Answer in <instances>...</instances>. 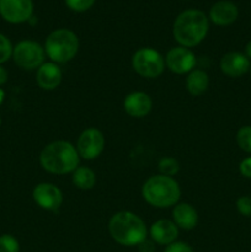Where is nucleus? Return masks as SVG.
I'll return each instance as SVG.
<instances>
[{
	"label": "nucleus",
	"instance_id": "1",
	"mask_svg": "<svg viewBox=\"0 0 251 252\" xmlns=\"http://www.w3.org/2000/svg\"><path fill=\"white\" fill-rule=\"evenodd\" d=\"M209 30V19L201 10H185L175 19L172 26L174 38L180 46L192 48L206 38Z\"/></svg>",
	"mask_w": 251,
	"mask_h": 252
},
{
	"label": "nucleus",
	"instance_id": "2",
	"mask_svg": "<svg viewBox=\"0 0 251 252\" xmlns=\"http://www.w3.org/2000/svg\"><path fill=\"white\" fill-rule=\"evenodd\" d=\"M80 157L76 148L66 140H54L42 149L39 164L44 171L54 175L73 174L79 167Z\"/></svg>",
	"mask_w": 251,
	"mask_h": 252
},
{
	"label": "nucleus",
	"instance_id": "3",
	"mask_svg": "<svg viewBox=\"0 0 251 252\" xmlns=\"http://www.w3.org/2000/svg\"><path fill=\"white\" fill-rule=\"evenodd\" d=\"M108 233L117 244L123 246H138L148 236V228L138 214L121 211L108 220Z\"/></svg>",
	"mask_w": 251,
	"mask_h": 252
},
{
	"label": "nucleus",
	"instance_id": "4",
	"mask_svg": "<svg viewBox=\"0 0 251 252\" xmlns=\"http://www.w3.org/2000/svg\"><path fill=\"white\" fill-rule=\"evenodd\" d=\"M142 197L155 208H170L179 203L181 189L174 177L161 174L154 175L143 184Z\"/></svg>",
	"mask_w": 251,
	"mask_h": 252
},
{
	"label": "nucleus",
	"instance_id": "5",
	"mask_svg": "<svg viewBox=\"0 0 251 252\" xmlns=\"http://www.w3.org/2000/svg\"><path fill=\"white\" fill-rule=\"evenodd\" d=\"M46 56L56 64L73 61L79 51V38L69 29H57L48 34L44 42Z\"/></svg>",
	"mask_w": 251,
	"mask_h": 252
},
{
	"label": "nucleus",
	"instance_id": "6",
	"mask_svg": "<svg viewBox=\"0 0 251 252\" xmlns=\"http://www.w3.org/2000/svg\"><path fill=\"white\" fill-rule=\"evenodd\" d=\"M132 68L142 78L157 79L164 73L166 65L160 52L152 47H142L133 54Z\"/></svg>",
	"mask_w": 251,
	"mask_h": 252
},
{
	"label": "nucleus",
	"instance_id": "7",
	"mask_svg": "<svg viewBox=\"0 0 251 252\" xmlns=\"http://www.w3.org/2000/svg\"><path fill=\"white\" fill-rule=\"evenodd\" d=\"M44 47L31 39L19 42L12 49V59L19 68L24 70H34L44 63Z\"/></svg>",
	"mask_w": 251,
	"mask_h": 252
},
{
	"label": "nucleus",
	"instance_id": "8",
	"mask_svg": "<svg viewBox=\"0 0 251 252\" xmlns=\"http://www.w3.org/2000/svg\"><path fill=\"white\" fill-rule=\"evenodd\" d=\"M105 135L97 128H86L80 133L76 142V150L81 159L95 160L105 149Z\"/></svg>",
	"mask_w": 251,
	"mask_h": 252
},
{
	"label": "nucleus",
	"instance_id": "9",
	"mask_svg": "<svg viewBox=\"0 0 251 252\" xmlns=\"http://www.w3.org/2000/svg\"><path fill=\"white\" fill-rule=\"evenodd\" d=\"M196 54L191 51V48L182 46L174 47L165 56L166 68L177 75L191 73L196 66Z\"/></svg>",
	"mask_w": 251,
	"mask_h": 252
},
{
	"label": "nucleus",
	"instance_id": "10",
	"mask_svg": "<svg viewBox=\"0 0 251 252\" xmlns=\"http://www.w3.org/2000/svg\"><path fill=\"white\" fill-rule=\"evenodd\" d=\"M32 198L39 208L48 212H57L63 203V193L61 189L51 182H41L36 185L32 192Z\"/></svg>",
	"mask_w": 251,
	"mask_h": 252
},
{
	"label": "nucleus",
	"instance_id": "11",
	"mask_svg": "<svg viewBox=\"0 0 251 252\" xmlns=\"http://www.w3.org/2000/svg\"><path fill=\"white\" fill-rule=\"evenodd\" d=\"M0 15L10 24H22L33 16L32 0H0Z\"/></svg>",
	"mask_w": 251,
	"mask_h": 252
},
{
	"label": "nucleus",
	"instance_id": "12",
	"mask_svg": "<svg viewBox=\"0 0 251 252\" xmlns=\"http://www.w3.org/2000/svg\"><path fill=\"white\" fill-rule=\"evenodd\" d=\"M250 59L240 52H228L221 57L219 68L229 78H240L250 70Z\"/></svg>",
	"mask_w": 251,
	"mask_h": 252
},
{
	"label": "nucleus",
	"instance_id": "13",
	"mask_svg": "<svg viewBox=\"0 0 251 252\" xmlns=\"http://www.w3.org/2000/svg\"><path fill=\"white\" fill-rule=\"evenodd\" d=\"M152 107V97L143 91H133L128 94L123 101V108L126 113L134 118H143L149 115Z\"/></svg>",
	"mask_w": 251,
	"mask_h": 252
},
{
	"label": "nucleus",
	"instance_id": "14",
	"mask_svg": "<svg viewBox=\"0 0 251 252\" xmlns=\"http://www.w3.org/2000/svg\"><path fill=\"white\" fill-rule=\"evenodd\" d=\"M150 239L159 245H170L179 236V228L170 219H159L150 225Z\"/></svg>",
	"mask_w": 251,
	"mask_h": 252
},
{
	"label": "nucleus",
	"instance_id": "15",
	"mask_svg": "<svg viewBox=\"0 0 251 252\" xmlns=\"http://www.w3.org/2000/svg\"><path fill=\"white\" fill-rule=\"evenodd\" d=\"M62 74L61 68L58 64L53 63V62H44L38 69H37L36 74V81L37 85L42 89V90L51 91L58 88L62 83Z\"/></svg>",
	"mask_w": 251,
	"mask_h": 252
},
{
	"label": "nucleus",
	"instance_id": "16",
	"mask_svg": "<svg viewBox=\"0 0 251 252\" xmlns=\"http://www.w3.org/2000/svg\"><path fill=\"white\" fill-rule=\"evenodd\" d=\"M239 16V9L234 2L220 0L209 10L208 19L217 26H228L234 24Z\"/></svg>",
	"mask_w": 251,
	"mask_h": 252
},
{
	"label": "nucleus",
	"instance_id": "17",
	"mask_svg": "<svg viewBox=\"0 0 251 252\" xmlns=\"http://www.w3.org/2000/svg\"><path fill=\"white\" fill-rule=\"evenodd\" d=\"M172 221L182 230H192L198 223V213L192 204L182 202L172 208Z\"/></svg>",
	"mask_w": 251,
	"mask_h": 252
},
{
	"label": "nucleus",
	"instance_id": "18",
	"mask_svg": "<svg viewBox=\"0 0 251 252\" xmlns=\"http://www.w3.org/2000/svg\"><path fill=\"white\" fill-rule=\"evenodd\" d=\"M185 85L192 96H201L206 93L209 86L208 74L201 69H193L191 73L187 74Z\"/></svg>",
	"mask_w": 251,
	"mask_h": 252
},
{
	"label": "nucleus",
	"instance_id": "19",
	"mask_svg": "<svg viewBox=\"0 0 251 252\" xmlns=\"http://www.w3.org/2000/svg\"><path fill=\"white\" fill-rule=\"evenodd\" d=\"M73 185L79 189L89 191L96 185V174L88 166H79L71 174Z\"/></svg>",
	"mask_w": 251,
	"mask_h": 252
},
{
	"label": "nucleus",
	"instance_id": "20",
	"mask_svg": "<svg viewBox=\"0 0 251 252\" xmlns=\"http://www.w3.org/2000/svg\"><path fill=\"white\" fill-rule=\"evenodd\" d=\"M157 167H159V171L161 175H166V176L174 177L175 175L179 172L180 170V164L176 159L174 158H162L161 160L157 164Z\"/></svg>",
	"mask_w": 251,
	"mask_h": 252
},
{
	"label": "nucleus",
	"instance_id": "21",
	"mask_svg": "<svg viewBox=\"0 0 251 252\" xmlns=\"http://www.w3.org/2000/svg\"><path fill=\"white\" fill-rule=\"evenodd\" d=\"M236 143L241 150L251 154V126H244L238 130Z\"/></svg>",
	"mask_w": 251,
	"mask_h": 252
},
{
	"label": "nucleus",
	"instance_id": "22",
	"mask_svg": "<svg viewBox=\"0 0 251 252\" xmlns=\"http://www.w3.org/2000/svg\"><path fill=\"white\" fill-rule=\"evenodd\" d=\"M20 244L15 236L4 234L0 236V252H19Z\"/></svg>",
	"mask_w": 251,
	"mask_h": 252
},
{
	"label": "nucleus",
	"instance_id": "23",
	"mask_svg": "<svg viewBox=\"0 0 251 252\" xmlns=\"http://www.w3.org/2000/svg\"><path fill=\"white\" fill-rule=\"evenodd\" d=\"M12 49L14 48H12L10 39L5 37L4 34L0 33V65L11 58Z\"/></svg>",
	"mask_w": 251,
	"mask_h": 252
},
{
	"label": "nucleus",
	"instance_id": "24",
	"mask_svg": "<svg viewBox=\"0 0 251 252\" xmlns=\"http://www.w3.org/2000/svg\"><path fill=\"white\" fill-rule=\"evenodd\" d=\"M96 0H65L66 6L75 12H84L88 11Z\"/></svg>",
	"mask_w": 251,
	"mask_h": 252
},
{
	"label": "nucleus",
	"instance_id": "25",
	"mask_svg": "<svg viewBox=\"0 0 251 252\" xmlns=\"http://www.w3.org/2000/svg\"><path fill=\"white\" fill-rule=\"evenodd\" d=\"M236 209L241 216L250 218L251 217V197L241 196L236 199Z\"/></svg>",
	"mask_w": 251,
	"mask_h": 252
},
{
	"label": "nucleus",
	"instance_id": "26",
	"mask_svg": "<svg viewBox=\"0 0 251 252\" xmlns=\"http://www.w3.org/2000/svg\"><path fill=\"white\" fill-rule=\"evenodd\" d=\"M164 252H194V250L187 243H184V241H175V243L167 245Z\"/></svg>",
	"mask_w": 251,
	"mask_h": 252
},
{
	"label": "nucleus",
	"instance_id": "27",
	"mask_svg": "<svg viewBox=\"0 0 251 252\" xmlns=\"http://www.w3.org/2000/svg\"><path fill=\"white\" fill-rule=\"evenodd\" d=\"M239 171H240L241 176L246 177V179H251V157L245 158L240 162V165H239Z\"/></svg>",
	"mask_w": 251,
	"mask_h": 252
},
{
	"label": "nucleus",
	"instance_id": "28",
	"mask_svg": "<svg viewBox=\"0 0 251 252\" xmlns=\"http://www.w3.org/2000/svg\"><path fill=\"white\" fill-rule=\"evenodd\" d=\"M138 250L139 252H154L155 251V243L152 239H145L142 243L138 245Z\"/></svg>",
	"mask_w": 251,
	"mask_h": 252
},
{
	"label": "nucleus",
	"instance_id": "29",
	"mask_svg": "<svg viewBox=\"0 0 251 252\" xmlns=\"http://www.w3.org/2000/svg\"><path fill=\"white\" fill-rule=\"evenodd\" d=\"M7 78H9V74H7L6 69L2 68V66L0 65V86L4 85V84L6 83Z\"/></svg>",
	"mask_w": 251,
	"mask_h": 252
},
{
	"label": "nucleus",
	"instance_id": "30",
	"mask_svg": "<svg viewBox=\"0 0 251 252\" xmlns=\"http://www.w3.org/2000/svg\"><path fill=\"white\" fill-rule=\"evenodd\" d=\"M245 54L249 59H251V41H249L245 46Z\"/></svg>",
	"mask_w": 251,
	"mask_h": 252
},
{
	"label": "nucleus",
	"instance_id": "31",
	"mask_svg": "<svg viewBox=\"0 0 251 252\" xmlns=\"http://www.w3.org/2000/svg\"><path fill=\"white\" fill-rule=\"evenodd\" d=\"M4 100H5V91L0 88V105L4 102Z\"/></svg>",
	"mask_w": 251,
	"mask_h": 252
},
{
	"label": "nucleus",
	"instance_id": "32",
	"mask_svg": "<svg viewBox=\"0 0 251 252\" xmlns=\"http://www.w3.org/2000/svg\"><path fill=\"white\" fill-rule=\"evenodd\" d=\"M249 71H250V74H251V65H250V70H249Z\"/></svg>",
	"mask_w": 251,
	"mask_h": 252
},
{
	"label": "nucleus",
	"instance_id": "33",
	"mask_svg": "<svg viewBox=\"0 0 251 252\" xmlns=\"http://www.w3.org/2000/svg\"><path fill=\"white\" fill-rule=\"evenodd\" d=\"M0 123H1V120H0Z\"/></svg>",
	"mask_w": 251,
	"mask_h": 252
}]
</instances>
